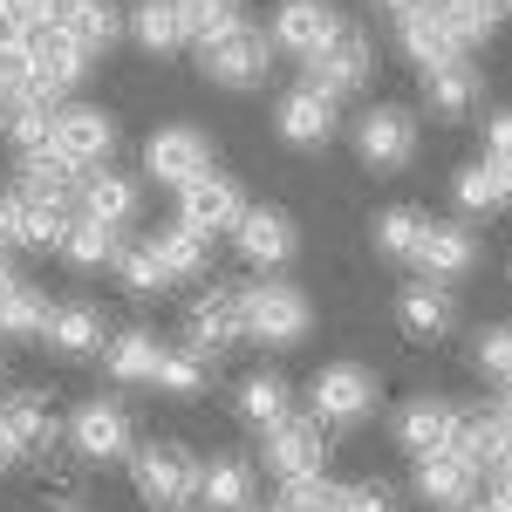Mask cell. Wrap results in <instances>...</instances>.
Segmentation results:
<instances>
[{
    "label": "cell",
    "instance_id": "1",
    "mask_svg": "<svg viewBox=\"0 0 512 512\" xmlns=\"http://www.w3.org/2000/svg\"><path fill=\"white\" fill-rule=\"evenodd\" d=\"M239 328H246V342H260V349H294V342H308V328H315V308H308V294L294 287V280H253V287H239Z\"/></svg>",
    "mask_w": 512,
    "mask_h": 512
},
{
    "label": "cell",
    "instance_id": "2",
    "mask_svg": "<svg viewBox=\"0 0 512 512\" xmlns=\"http://www.w3.org/2000/svg\"><path fill=\"white\" fill-rule=\"evenodd\" d=\"M198 465L185 444H137L130 451V485H137V499L158 512H192L198 506Z\"/></svg>",
    "mask_w": 512,
    "mask_h": 512
},
{
    "label": "cell",
    "instance_id": "3",
    "mask_svg": "<svg viewBox=\"0 0 512 512\" xmlns=\"http://www.w3.org/2000/svg\"><path fill=\"white\" fill-rule=\"evenodd\" d=\"M198 76L212 82V89H260V82L274 76V41H267V28L239 21L233 35L205 41L198 48Z\"/></svg>",
    "mask_w": 512,
    "mask_h": 512
},
{
    "label": "cell",
    "instance_id": "4",
    "mask_svg": "<svg viewBox=\"0 0 512 512\" xmlns=\"http://www.w3.org/2000/svg\"><path fill=\"white\" fill-rule=\"evenodd\" d=\"M260 465L287 485V478H315L328 472V424L315 410H287L274 431H260Z\"/></svg>",
    "mask_w": 512,
    "mask_h": 512
},
{
    "label": "cell",
    "instance_id": "5",
    "mask_svg": "<svg viewBox=\"0 0 512 512\" xmlns=\"http://www.w3.org/2000/svg\"><path fill=\"white\" fill-rule=\"evenodd\" d=\"M69 437V451L89 458V465H130V451H137V431H130V410L110 403V396H89L76 403V417L62 424Z\"/></svg>",
    "mask_w": 512,
    "mask_h": 512
},
{
    "label": "cell",
    "instance_id": "6",
    "mask_svg": "<svg viewBox=\"0 0 512 512\" xmlns=\"http://www.w3.org/2000/svg\"><path fill=\"white\" fill-rule=\"evenodd\" d=\"M205 171H212V144H205L198 123H158V130H151V144H144V178H151V185L185 192Z\"/></svg>",
    "mask_w": 512,
    "mask_h": 512
},
{
    "label": "cell",
    "instance_id": "7",
    "mask_svg": "<svg viewBox=\"0 0 512 512\" xmlns=\"http://www.w3.org/2000/svg\"><path fill=\"white\" fill-rule=\"evenodd\" d=\"M369 69H376V48H369V35L349 21L321 55L301 62V89H315V96H328V103H342V96H355V89L369 82Z\"/></svg>",
    "mask_w": 512,
    "mask_h": 512
},
{
    "label": "cell",
    "instance_id": "8",
    "mask_svg": "<svg viewBox=\"0 0 512 512\" xmlns=\"http://www.w3.org/2000/svg\"><path fill=\"white\" fill-rule=\"evenodd\" d=\"M233 342H246V328H239V287H205L192 308H185V342L178 349H192L198 362H226Z\"/></svg>",
    "mask_w": 512,
    "mask_h": 512
},
{
    "label": "cell",
    "instance_id": "9",
    "mask_svg": "<svg viewBox=\"0 0 512 512\" xmlns=\"http://www.w3.org/2000/svg\"><path fill=\"white\" fill-rule=\"evenodd\" d=\"M349 137H355V158L369 164V171H403V164L417 158V117H410L403 103L362 110Z\"/></svg>",
    "mask_w": 512,
    "mask_h": 512
},
{
    "label": "cell",
    "instance_id": "10",
    "mask_svg": "<svg viewBox=\"0 0 512 512\" xmlns=\"http://www.w3.org/2000/svg\"><path fill=\"white\" fill-rule=\"evenodd\" d=\"M55 151L76 164L82 178L103 171V158L117 151V117L103 103H55Z\"/></svg>",
    "mask_w": 512,
    "mask_h": 512
},
{
    "label": "cell",
    "instance_id": "11",
    "mask_svg": "<svg viewBox=\"0 0 512 512\" xmlns=\"http://www.w3.org/2000/svg\"><path fill=\"white\" fill-rule=\"evenodd\" d=\"M342 28H349V21H342V7H335V0H280L274 21H267V41H274L280 55L308 62V55H321Z\"/></svg>",
    "mask_w": 512,
    "mask_h": 512
},
{
    "label": "cell",
    "instance_id": "12",
    "mask_svg": "<svg viewBox=\"0 0 512 512\" xmlns=\"http://www.w3.org/2000/svg\"><path fill=\"white\" fill-rule=\"evenodd\" d=\"M308 410H315L328 431L335 424H362L376 410V376L362 362H328V369H315V383H308Z\"/></svg>",
    "mask_w": 512,
    "mask_h": 512
},
{
    "label": "cell",
    "instance_id": "13",
    "mask_svg": "<svg viewBox=\"0 0 512 512\" xmlns=\"http://www.w3.org/2000/svg\"><path fill=\"white\" fill-rule=\"evenodd\" d=\"M226 239L239 246V260H246V267H260V274H280V267L301 253V233H294V219H287L280 205H246V212H239V226Z\"/></svg>",
    "mask_w": 512,
    "mask_h": 512
},
{
    "label": "cell",
    "instance_id": "14",
    "mask_svg": "<svg viewBox=\"0 0 512 512\" xmlns=\"http://www.w3.org/2000/svg\"><path fill=\"white\" fill-rule=\"evenodd\" d=\"M410 485H417V499L431 512H465L478 499V485H485V472H478L472 458H458L451 444L444 451H424L417 458V472H410Z\"/></svg>",
    "mask_w": 512,
    "mask_h": 512
},
{
    "label": "cell",
    "instance_id": "15",
    "mask_svg": "<svg viewBox=\"0 0 512 512\" xmlns=\"http://www.w3.org/2000/svg\"><path fill=\"white\" fill-rule=\"evenodd\" d=\"M28 62H35V96H48V103H69L76 96V82L89 76V48H76V41L62 35V28H41V35H28Z\"/></svg>",
    "mask_w": 512,
    "mask_h": 512
},
{
    "label": "cell",
    "instance_id": "16",
    "mask_svg": "<svg viewBox=\"0 0 512 512\" xmlns=\"http://www.w3.org/2000/svg\"><path fill=\"white\" fill-rule=\"evenodd\" d=\"M410 267H417V280L451 287V280H465L478 267V233H472V226H458V219H437V226H424L417 253H410Z\"/></svg>",
    "mask_w": 512,
    "mask_h": 512
},
{
    "label": "cell",
    "instance_id": "17",
    "mask_svg": "<svg viewBox=\"0 0 512 512\" xmlns=\"http://www.w3.org/2000/svg\"><path fill=\"white\" fill-rule=\"evenodd\" d=\"M239 212H246V192H239V178H226V171H205L198 185L178 192V219H185L192 233H205V239L233 233Z\"/></svg>",
    "mask_w": 512,
    "mask_h": 512
},
{
    "label": "cell",
    "instance_id": "18",
    "mask_svg": "<svg viewBox=\"0 0 512 512\" xmlns=\"http://www.w3.org/2000/svg\"><path fill=\"white\" fill-rule=\"evenodd\" d=\"M396 451H410V458H424V451H444L451 437H458V403L451 396H410L403 410H396Z\"/></svg>",
    "mask_w": 512,
    "mask_h": 512
},
{
    "label": "cell",
    "instance_id": "19",
    "mask_svg": "<svg viewBox=\"0 0 512 512\" xmlns=\"http://www.w3.org/2000/svg\"><path fill=\"white\" fill-rule=\"evenodd\" d=\"M41 342L55 355H69V362H89V355H103V342H110V321H103L96 301H55Z\"/></svg>",
    "mask_w": 512,
    "mask_h": 512
},
{
    "label": "cell",
    "instance_id": "20",
    "mask_svg": "<svg viewBox=\"0 0 512 512\" xmlns=\"http://www.w3.org/2000/svg\"><path fill=\"white\" fill-rule=\"evenodd\" d=\"M396 48H403V62H417V69H437V62H458V55H465L437 0H424V7H410V14L396 21Z\"/></svg>",
    "mask_w": 512,
    "mask_h": 512
},
{
    "label": "cell",
    "instance_id": "21",
    "mask_svg": "<svg viewBox=\"0 0 512 512\" xmlns=\"http://www.w3.org/2000/svg\"><path fill=\"white\" fill-rule=\"evenodd\" d=\"M274 130L287 137V144H301V151H315V144H328L335 130H342V117H335V103L328 96H315V89H280L274 103Z\"/></svg>",
    "mask_w": 512,
    "mask_h": 512
},
{
    "label": "cell",
    "instance_id": "22",
    "mask_svg": "<svg viewBox=\"0 0 512 512\" xmlns=\"http://www.w3.org/2000/svg\"><path fill=\"white\" fill-rule=\"evenodd\" d=\"M76 212H82V219H96V226H110V233H123V226L144 212V185L123 178V171H89L82 192H76Z\"/></svg>",
    "mask_w": 512,
    "mask_h": 512
},
{
    "label": "cell",
    "instance_id": "23",
    "mask_svg": "<svg viewBox=\"0 0 512 512\" xmlns=\"http://www.w3.org/2000/svg\"><path fill=\"white\" fill-rule=\"evenodd\" d=\"M158 362H164V342L151 328H117L103 342V369H110V383H123V390H151L158 383Z\"/></svg>",
    "mask_w": 512,
    "mask_h": 512
},
{
    "label": "cell",
    "instance_id": "24",
    "mask_svg": "<svg viewBox=\"0 0 512 512\" xmlns=\"http://www.w3.org/2000/svg\"><path fill=\"white\" fill-rule=\"evenodd\" d=\"M198 512H253V465L239 451L198 465Z\"/></svg>",
    "mask_w": 512,
    "mask_h": 512
},
{
    "label": "cell",
    "instance_id": "25",
    "mask_svg": "<svg viewBox=\"0 0 512 512\" xmlns=\"http://www.w3.org/2000/svg\"><path fill=\"white\" fill-rule=\"evenodd\" d=\"M144 246L158 253V267L171 280H205V274H212V239L192 233L185 219H171V226H158V233H144Z\"/></svg>",
    "mask_w": 512,
    "mask_h": 512
},
{
    "label": "cell",
    "instance_id": "26",
    "mask_svg": "<svg viewBox=\"0 0 512 512\" xmlns=\"http://www.w3.org/2000/svg\"><path fill=\"white\" fill-rule=\"evenodd\" d=\"M48 294H41L35 280L7 274L0 280V342H41V328H48Z\"/></svg>",
    "mask_w": 512,
    "mask_h": 512
},
{
    "label": "cell",
    "instance_id": "27",
    "mask_svg": "<svg viewBox=\"0 0 512 512\" xmlns=\"http://www.w3.org/2000/svg\"><path fill=\"white\" fill-rule=\"evenodd\" d=\"M424 103H431V117H472L478 110V62L472 55L424 69Z\"/></svg>",
    "mask_w": 512,
    "mask_h": 512
},
{
    "label": "cell",
    "instance_id": "28",
    "mask_svg": "<svg viewBox=\"0 0 512 512\" xmlns=\"http://www.w3.org/2000/svg\"><path fill=\"white\" fill-rule=\"evenodd\" d=\"M396 321H403L410 335H424V342H437V335H451V321H458V308H451V294H444L437 280H410V287L396 294Z\"/></svg>",
    "mask_w": 512,
    "mask_h": 512
},
{
    "label": "cell",
    "instance_id": "29",
    "mask_svg": "<svg viewBox=\"0 0 512 512\" xmlns=\"http://www.w3.org/2000/svg\"><path fill=\"white\" fill-rule=\"evenodd\" d=\"M55 28L76 41V48L103 55V48L123 35V7L117 0H62V21H55Z\"/></svg>",
    "mask_w": 512,
    "mask_h": 512
},
{
    "label": "cell",
    "instance_id": "30",
    "mask_svg": "<svg viewBox=\"0 0 512 512\" xmlns=\"http://www.w3.org/2000/svg\"><path fill=\"white\" fill-rule=\"evenodd\" d=\"M117 246H123V233H110V226H96V219L76 212V219L62 226V246H55V253H62L76 274H103V267H117Z\"/></svg>",
    "mask_w": 512,
    "mask_h": 512
},
{
    "label": "cell",
    "instance_id": "31",
    "mask_svg": "<svg viewBox=\"0 0 512 512\" xmlns=\"http://www.w3.org/2000/svg\"><path fill=\"white\" fill-rule=\"evenodd\" d=\"M0 417H7V431H14L21 451H48V444L62 437V417L48 410V396H41V390H14L7 403H0Z\"/></svg>",
    "mask_w": 512,
    "mask_h": 512
},
{
    "label": "cell",
    "instance_id": "32",
    "mask_svg": "<svg viewBox=\"0 0 512 512\" xmlns=\"http://www.w3.org/2000/svg\"><path fill=\"white\" fill-rule=\"evenodd\" d=\"M123 35L137 41V48H151V55H171V48H185L178 0H137V7L123 14Z\"/></svg>",
    "mask_w": 512,
    "mask_h": 512
},
{
    "label": "cell",
    "instance_id": "33",
    "mask_svg": "<svg viewBox=\"0 0 512 512\" xmlns=\"http://www.w3.org/2000/svg\"><path fill=\"white\" fill-rule=\"evenodd\" d=\"M0 130H7L14 158H41V151H55V103L48 96H28V103L0 110Z\"/></svg>",
    "mask_w": 512,
    "mask_h": 512
},
{
    "label": "cell",
    "instance_id": "34",
    "mask_svg": "<svg viewBox=\"0 0 512 512\" xmlns=\"http://www.w3.org/2000/svg\"><path fill=\"white\" fill-rule=\"evenodd\" d=\"M233 403H239V417H246L253 431H274L280 417L294 410V390H287V376H274V369H253V376L239 383Z\"/></svg>",
    "mask_w": 512,
    "mask_h": 512
},
{
    "label": "cell",
    "instance_id": "35",
    "mask_svg": "<svg viewBox=\"0 0 512 512\" xmlns=\"http://www.w3.org/2000/svg\"><path fill=\"white\" fill-rule=\"evenodd\" d=\"M110 274H117V287L130 294V301H164V287H171V274L158 267V253H151L144 239H123Z\"/></svg>",
    "mask_w": 512,
    "mask_h": 512
},
{
    "label": "cell",
    "instance_id": "36",
    "mask_svg": "<svg viewBox=\"0 0 512 512\" xmlns=\"http://www.w3.org/2000/svg\"><path fill=\"white\" fill-rule=\"evenodd\" d=\"M451 198H458V212H499V205H512V185L506 178H499V171H492V164L478 158V164H465V171H458V178H451Z\"/></svg>",
    "mask_w": 512,
    "mask_h": 512
},
{
    "label": "cell",
    "instance_id": "37",
    "mask_svg": "<svg viewBox=\"0 0 512 512\" xmlns=\"http://www.w3.org/2000/svg\"><path fill=\"white\" fill-rule=\"evenodd\" d=\"M424 226H431V219H424L417 205H390V212H376L369 233H376V253H383V260H410L417 239H424Z\"/></svg>",
    "mask_w": 512,
    "mask_h": 512
},
{
    "label": "cell",
    "instance_id": "38",
    "mask_svg": "<svg viewBox=\"0 0 512 512\" xmlns=\"http://www.w3.org/2000/svg\"><path fill=\"white\" fill-rule=\"evenodd\" d=\"M178 21H185V41L205 48V41L233 35L246 14H239V0H178Z\"/></svg>",
    "mask_w": 512,
    "mask_h": 512
},
{
    "label": "cell",
    "instance_id": "39",
    "mask_svg": "<svg viewBox=\"0 0 512 512\" xmlns=\"http://www.w3.org/2000/svg\"><path fill=\"white\" fill-rule=\"evenodd\" d=\"M437 7H444V21H451V35H458V48H465V55H472L478 41L499 35V14H492L485 0H437Z\"/></svg>",
    "mask_w": 512,
    "mask_h": 512
},
{
    "label": "cell",
    "instance_id": "40",
    "mask_svg": "<svg viewBox=\"0 0 512 512\" xmlns=\"http://www.w3.org/2000/svg\"><path fill=\"white\" fill-rule=\"evenodd\" d=\"M212 383V362H198L192 349H164V362H158V383L151 390H171V396H198Z\"/></svg>",
    "mask_w": 512,
    "mask_h": 512
},
{
    "label": "cell",
    "instance_id": "41",
    "mask_svg": "<svg viewBox=\"0 0 512 512\" xmlns=\"http://www.w3.org/2000/svg\"><path fill=\"white\" fill-rule=\"evenodd\" d=\"M335 499H342V485H335L328 472H315V478H287L274 512H335Z\"/></svg>",
    "mask_w": 512,
    "mask_h": 512
},
{
    "label": "cell",
    "instance_id": "42",
    "mask_svg": "<svg viewBox=\"0 0 512 512\" xmlns=\"http://www.w3.org/2000/svg\"><path fill=\"white\" fill-rule=\"evenodd\" d=\"M472 362H478V376L506 383L512 376V328H485V335L472 342Z\"/></svg>",
    "mask_w": 512,
    "mask_h": 512
},
{
    "label": "cell",
    "instance_id": "43",
    "mask_svg": "<svg viewBox=\"0 0 512 512\" xmlns=\"http://www.w3.org/2000/svg\"><path fill=\"white\" fill-rule=\"evenodd\" d=\"M335 512H396V492L383 478H355V485H342Z\"/></svg>",
    "mask_w": 512,
    "mask_h": 512
},
{
    "label": "cell",
    "instance_id": "44",
    "mask_svg": "<svg viewBox=\"0 0 512 512\" xmlns=\"http://www.w3.org/2000/svg\"><path fill=\"white\" fill-rule=\"evenodd\" d=\"M485 164L512 185V110H492L485 117Z\"/></svg>",
    "mask_w": 512,
    "mask_h": 512
},
{
    "label": "cell",
    "instance_id": "45",
    "mask_svg": "<svg viewBox=\"0 0 512 512\" xmlns=\"http://www.w3.org/2000/svg\"><path fill=\"white\" fill-rule=\"evenodd\" d=\"M14 458H21V444H14V431H7V417H0V472H7Z\"/></svg>",
    "mask_w": 512,
    "mask_h": 512
},
{
    "label": "cell",
    "instance_id": "46",
    "mask_svg": "<svg viewBox=\"0 0 512 512\" xmlns=\"http://www.w3.org/2000/svg\"><path fill=\"white\" fill-rule=\"evenodd\" d=\"M369 7H376V14H390V21H403V14H410V7H424V0H369Z\"/></svg>",
    "mask_w": 512,
    "mask_h": 512
},
{
    "label": "cell",
    "instance_id": "47",
    "mask_svg": "<svg viewBox=\"0 0 512 512\" xmlns=\"http://www.w3.org/2000/svg\"><path fill=\"white\" fill-rule=\"evenodd\" d=\"M41 512H89L82 499H55V506H41Z\"/></svg>",
    "mask_w": 512,
    "mask_h": 512
},
{
    "label": "cell",
    "instance_id": "48",
    "mask_svg": "<svg viewBox=\"0 0 512 512\" xmlns=\"http://www.w3.org/2000/svg\"><path fill=\"white\" fill-rule=\"evenodd\" d=\"M485 7H492V14H499V21H506V14H512V0H485Z\"/></svg>",
    "mask_w": 512,
    "mask_h": 512
},
{
    "label": "cell",
    "instance_id": "49",
    "mask_svg": "<svg viewBox=\"0 0 512 512\" xmlns=\"http://www.w3.org/2000/svg\"><path fill=\"white\" fill-rule=\"evenodd\" d=\"M499 403H506V410H512V376H506V396H499Z\"/></svg>",
    "mask_w": 512,
    "mask_h": 512
},
{
    "label": "cell",
    "instance_id": "50",
    "mask_svg": "<svg viewBox=\"0 0 512 512\" xmlns=\"http://www.w3.org/2000/svg\"><path fill=\"white\" fill-rule=\"evenodd\" d=\"M0 21H7V0H0Z\"/></svg>",
    "mask_w": 512,
    "mask_h": 512
},
{
    "label": "cell",
    "instance_id": "51",
    "mask_svg": "<svg viewBox=\"0 0 512 512\" xmlns=\"http://www.w3.org/2000/svg\"><path fill=\"white\" fill-rule=\"evenodd\" d=\"M253 512H260V506H253ZM267 512H274V506H267Z\"/></svg>",
    "mask_w": 512,
    "mask_h": 512
}]
</instances>
